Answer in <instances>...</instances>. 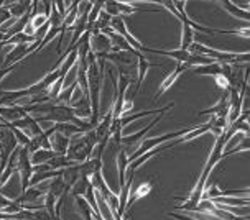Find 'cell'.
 Returning <instances> with one entry per match:
<instances>
[{
  "label": "cell",
  "instance_id": "17",
  "mask_svg": "<svg viewBox=\"0 0 250 220\" xmlns=\"http://www.w3.org/2000/svg\"><path fill=\"white\" fill-rule=\"evenodd\" d=\"M56 153L53 150H43V148H40V150L33 151V153H30V161L31 164H43V163H48L53 156Z\"/></svg>",
  "mask_w": 250,
  "mask_h": 220
},
{
  "label": "cell",
  "instance_id": "20",
  "mask_svg": "<svg viewBox=\"0 0 250 220\" xmlns=\"http://www.w3.org/2000/svg\"><path fill=\"white\" fill-rule=\"evenodd\" d=\"M194 73L199 74V76H216V74H222V62L212 61L211 64L198 66V67H196Z\"/></svg>",
  "mask_w": 250,
  "mask_h": 220
},
{
  "label": "cell",
  "instance_id": "37",
  "mask_svg": "<svg viewBox=\"0 0 250 220\" xmlns=\"http://www.w3.org/2000/svg\"><path fill=\"white\" fill-rule=\"evenodd\" d=\"M115 2H120V3H142V2H150V3H160L162 0H115Z\"/></svg>",
  "mask_w": 250,
  "mask_h": 220
},
{
  "label": "cell",
  "instance_id": "13",
  "mask_svg": "<svg viewBox=\"0 0 250 220\" xmlns=\"http://www.w3.org/2000/svg\"><path fill=\"white\" fill-rule=\"evenodd\" d=\"M137 58H138V79H137V87H135V92H133V97H135L138 94V91H140L142 84H144V79H145V76H146V73H148L150 67L151 66H158V64L150 62L144 55H142V53H138Z\"/></svg>",
  "mask_w": 250,
  "mask_h": 220
},
{
  "label": "cell",
  "instance_id": "11",
  "mask_svg": "<svg viewBox=\"0 0 250 220\" xmlns=\"http://www.w3.org/2000/svg\"><path fill=\"white\" fill-rule=\"evenodd\" d=\"M173 107H175V104H168V105L162 107V109H148V110H144V112H138V114H132V115H127V117H119V125H120V128H124L127 123L135 122V120L142 119V117L151 115V114H160V112H168L169 109H173Z\"/></svg>",
  "mask_w": 250,
  "mask_h": 220
},
{
  "label": "cell",
  "instance_id": "8",
  "mask_svg": "<svg viewBox=\"0 0 250 220\" xmlns=\"http://www.w3.org/2000/svg\"><path fill=\"white\" fill-rule=\"evenodd\" d=\"M153 186H155V179H150V181H144V182L138 184L137 189H133L132 194H128L127 210L133 204V202H137V200H140V199H144V197L148 196L150 192L153 191Z\"/></svg>",
  "mask_w": 250,
  "mask_h": 220
},
{
  "label": "cell",
  "instance_id": "31",
  "mask_svg": "<svg viewBox=\"0 0 250 220\" xmlns=\"http://www.w3.org/2000/svg\"><path fill=\"white\" fill-rule=\"evenodd\" d=\"M55 205H56V197L51 192H44V202H43V209L46 210V214L53 217L55 214Z\"/></svg>",
  "mask_w": 250,
  "mask_h": 220
},
{
  "label": "cell",
  "instance_id": "3",
  "mask_svg": "<svg viewBox=\"0 0 250 220\" xmlns=\"http://www.w3.org/2000/svg\"><path fill=\"white\" fill-rule=\"evenodd\" d=\"M165 114H167V112H162V114H156L153 122H150V125H146V127H145V128H142L140 132H137V133H133V135H128V137H122V138H120V145H122V148L125 150V153H127V155H132V153H133V146H135V145H140V141H142V138H144V135L148 133L150 130L155 127V123H158L160 120H162V117H163Z\"/></svg>",
  "mask_w": 250,
  "mask_h": 220
},
{
  "label": "cell",
  "instance_id": "24",
  "mask_svg": "<svg viewBox=\"0 0 250 220\" xmlns=\"http://www.w3.org/2000/svg\"><path fill=\"white\" fill-rule=\"evenodd\" d=\"M74 204H76V209L81 212L84 220H92V209H91V205L87 204V200L84 199L83 196H76L74 197Z\"/></svg>",
  "mask_w": 250,
  "mask_h": 220
},
{
  "label": "cell",
  "instance_id": "2",
  "mask_svg": "<svg viewBox=\"0 0 250 220\" xmlns=\"http://www.w3.org/2000/svg\"><path fill=\"white\" fill-rule=\"evenodd\" d=\"M17 173L20 174V181H21V192L25 189H28V182L30 178L33 176V164L30 161V151L26 146H20L17 151Z\"/></svg>",
  "mask_w": 250,
  "mask_h": 220
},
{
  "label": "cell",
  "instance_id": "16",
  "mask_svg": "<svg viewBox=\"0 0 250 220\" xmlns=\"http://www.w3.org/2000/svg\"><path fill=\"white\" fill-rule=\"evenodd\" d=\"M61 178H62V181H64L66 187L71 191V187L74 186V182L81 178V176H79V163L78 164H71V166H68V168L62 169Z\"/></svg>",
  "mask_w": 250,
  "mask_h": 220
},
{
  "label": "cell",
  "instance_id": "26",
  "mask_svg": "<svg viewBox=\"0 0 250 220\" xmlns=\"http://www.w3.org/2000/svg\"><path fill=\"white\" fill-rule=\"evenodd\" d=\"M33 41H37V38L31 37V35H26L25 31H20V33L12 35V37L5 41V44H25V43L30 44Z\"/></svg>",
  "mask_w": 250,
  "mask_h": 220
},
{
  "label": "cell",
  "instance_id": "27",
  "mask_svg": "<svg viewBox=\"0 0 250 220\" xmlns=\"http://www.w3.org/2000/svg\"><path fill=\"white\" fill-rule=\"evenodd\" d=\"M115 8H117L119 15H132L135 12H158V10H150V8H138L130 5V3H120V2H115Z\"/></svg>",
  "mask_w": 250,
  "mask_h": 220
},
{
  "label": "cell",
  "instance_id": "21",
  "mask_svg": "<svg viewBox=\"0 0 250 220\" xmlns=\"http://www.w3.org/2000/svg\"><path fill=\"white\" fill-rule=\"evenodd\" d=\"M214 204L217 205V207H226V205H242V207H247L250 199L249 197H242V199H232V197H216V199H212Z\"/></svg>",
  "mask_w": 250,
  "mask_h": 220
},
{
  "label": "cell",
  "instance_id": "28",
  "mask_svg": "<svg viewBox=\"0 0 250 220\" xmlns=\"http://www.w3.org/2000/svg\"><path fill=\"white\" fill-rule=\"evenodd\" d=\"M55 130L69 138L73 137V135H81V130H79V127H76L74 123H56Z\"/></svg>",
  "mask_w": 250,
  "mask_h": 220
},
{
  "label": "cell",
  "instance_id": "23",
  "mask_svg": "<svg viewBox=\"0 0 250 220\" xmlns=\"http://www.w3.org/2000/svg\"><path fill=\"white\" fill-rule=\"evenodd\" d=\"M30 13H25L23 17H20V19H17V21L13 23L10 28H7L5 30V33H7V37L10 38L12 35H15V33H20V31H25L26 28V25H28V21H30Z\"/></svg>",
  "mask_w": 250,
  "mask_h": 220
},
{
  "label": "cell",
  "instance_id": "4",
  "mask_svg": "<svg viewBox=\"0 0 250 220\" xmlns=\"http://www.w3.org/2000/svg\"><path fill=\"white\" fill-rule=\"evenodd\" d=\"M224 148H226V141L222 140V135H219V137L216 138V143H214V146H212L211 155H209V158H208V163H206V166H204V169H203V173H201V174H204V176L209 178V174H211L212 168L222 160V155H224Z\"/></svg>",
  "mask_w": 250,
  "mask_h": 220
},
{
  "label": "cell",
  "instance_id": "33",
  "mask_svg": "<svg viewBox=\"0 0 250 220\" xmlns=\"http://www.w3.org/2000/svg\"><path fill=\"white\" fill-rule=\"evenodd\" d=\"M8 128H12V127H8ZM12 130H13V135H15L17 141H19V145H21V146H26V145H28L30 137L23 132V130H20V128H12Z\"/></svg>",
  "mask_w": 250,
  "mask_h": 220
},
{
  "label": "cell",
  "instance_id": "36",
  "mask_svg": "<svg viewBox=\"0 0 250 220\" xmlns=\"http://www.w3.org/2000/svg\"><path fill=\"white\" fill-rule=\"evenodd\" d=\"M8 19H12V15H10V12H8L7 5H3L2 8H0V25L8 21Z\"/></svg>",
  "mask_w": 250,
  "mask_h": 220
},
{
  "label": "cell",
  "instance_id": "22",
  "mask_svg": "<svg viewBox=\"0 0 250 220\" xmlns=\"http://www.w3.org/2000/svg\"><path fill=\"white\" fill-rule=\"evenodd\" d=\"M193 41H194V28L188 23H181V48L180 49H188Z\"/></svg>",
  "mask_w": 250,
  "mask_h": 220
},
{
  "label": "cell",
  "instance_id": "14",
  "mask_svg": "<svg viewBox=\"0 0 250 220\" xmlns=\"http://www.w3.org/2000/svg\"><path fill=\"white\" fill-rule=\"evenodd\" d=\"M144 51L173 58V60H176L178 62H186V60L189 58V53H188L186 49H173V51H165V49H155V48H146V46H144Z\"/></svg>",
  "mask_w": 250,
  "mask_h": 220
},
{
  "label": "cell",
  "instance_id": "10",
  "mask_svg": "<svg viewBox=\"0 0 250 220\" xmlns=\"http://www.w3.org/2000/svg\"><path fill=\"white\" fill-rule=\"evenodd\" d=\"M97 171H102V158H94V156H91L86 161L79 163V176L81 178H89Z\"/></svg>",
  "mask_w": 250,
  "mask_h": 220
},
{
  "label": "cell",
  "instance_id": "9",
  "mask_svg": "<svg viewBox=\"0 0 250 220\" xmlns=\"http://www.w3.org/2000/svg\"><path fill=\"white\" fill-rule=\"evenodd\" d=\"M216 2L221 3L222 8H224L227 13H230L234 19H240V20H244L245 23H249V19H250L249 8H240L239 5H235L232 0H216Z\"/></svg>",
  "mask_w": 250,
  "mask_h": 220
},
{
  "label": "cell",
  "instance_id": "34",
  "mask_svg": "<svg viewBox=\"0 0 250 220\" xmlns=\"http://www.w3.org/2000/svg\"><path fill=\"white\" fill-rule=\"evenodd\" d=\"M212 78L222 91H227V87H229V80H227V78H224L222 74H216V76H212Z\"/></svg>",
  "mask_w": 250,
  "mask_h": 220
},
{
  "label": "cell",
  "instance_id": "38",
  "mask_svg": "<svg viewBox=\"0 0 250 220\" xmlns=\"http://www.w3.org/2000/svg\"><path fill=\"white\" fill-rule=\"evenodd\" d=\"M173 219H176V220H199V219H194V217H191V215H180V214H169Z\"/></svg>",
  "mask_w": 250,
  "mask_h": 220
},
{
  "label": "cell",
  "instance_id": "40",
  "mask_svg": "<svg viewBox=\"0 0 250 220\" xmlns=\"http://www.w3.org/2000/svg\"><path fill=\"white\" fill-rule=\"evenodd\" d=\"M8 37H7V33H5V30H2L0 31V41H7Z\"/></svg>",
  "mask_w": 250,
  "mask_h": 220
},
{
  "label": "cell",
  "instance_id": "19",
  "mask_svg": "<svg viewBox=\"0 0 250 220\" xmlns=\"http://www.w3.org/2000/svg\"><path fill=\"white\" fill-rule=\"evenodd\" d=\"M61 171H62V169H61ZM46 192H51V194L55 196V197H60L62 192H69V189L66 187L64 181H62L61 174H58V176L51 178V182H50V186H48Z\"/></svg>",
  "mask_w": 250,
  "mask_h": 220
},
{
  "label": "cell",
  "instance_id": "15",
  "mask_svg": "<svg viewBox=\"0 0 250 220\" xmlns=\"http://www.w3.org/2000/svg\"><path fill=\"white\" fill-rule=\"evenodd\" d=\"M128 155L125 153L124 148H120L117 153V171H119V187H122L125 184V173L128 169Z\"/></svg>",
  "mask_w": 250,
  "mask_h": 220
},
{
  "label": "cell",
  "instance_id": "35",
  "mask_svg": "<svg viewBox=\"0 0 250 220\" xmlns=\"http://www.w3.org/2000/svg\"><path fill=\"white\" fill-rule=\"evenodd\" d=\"M91 107H81V109H74V115L78 119H89L91 117Z\"/></svg>",
  "mask_w": 250,
  "mask_h": 220
},
{
  "label": "cell",
  "instance_id": "12",
  "mask_svg": "<svg viewBox=\"0 0 250 220\" xmlns=\"http://www.w3.org/2000/svg\"><path fill=\"white\" fill-rule=\"evenodd\" d=\"M69 137H66V135H62L60 132L51 133L50 137V143H51V150L55 151L56 155H66V151H68V146H69Z\"/></svg>",
  "mask_w": 250,
  "mask_h": 220
},
{
  "label": "cell",
  "instance_id": "25",
  "mask_svg": "<svg viewBox=\"0 0 250 220\" xmlns=\"http://www.w3.org/2000/svg\"><path fill=\"white\" fill-rule=\"evenodd\" d=\"M79 86V82L78 80H74L73 84L68 87V89H62V91L60 92V96H58L55 100V104H60V105H69V102H71V97H73V92H74V89Z\"/></svg>",
  "mask_w": 250,
  "mask_h": 220
},
{
  "label": "cell",
  "instance_id": "1",
  "mask_svg": "<svg viewBox=\"0 0 250 220\" xmlns=\"http://www.w3.org/2000/svg\"><path fill=\"white\" fill-rule=\"evenodd\" d=\"M188 53L191 55H203V56H208L211 58L212 61H217V62H227V64H239V62H249L250 60V53L245 51L242 55L239 53H227V51H219V49H214V48H208L201 43H196L193 41L189 44V48L186 49Z\"/></svg>",
  "mask_w": 250,
  "mask_h": 220
},
{
  "label": "cell",
  "instance_id": "5",
  "mask_svg": "<svg viewBox=\"0 0 250 220\" xmlns=\"http://www.w3.org/2000/svg\"><path fill=\"white\" fill-rule=\"evenodd\" d=\"M91 51L96 55V58L104 56L112 51V43H110L109 37L104 33L91 35Z\"/></svg>",
  "mask_w": 250,
  "mask_h": 220
},
{
  "label": "cell",
  "instance_id": "32",
  "mask_svg": "<svg viewBox=\"0 0 250 220\" xmlns=\"http://www.w3.org/2000/svg\"><path fill=\"white\" fill-rule=\"evenodd\" d=\"M8 8V12H10V15H12V19L15 17V19H20V17H23L25 13H30V12H26L23 7L20 5L19 2H15V3H10V5H7Z\"/></svg>",
  "mask_w": 250,
  "mask_h": 220
},
{
  "label": "cell",
  "instance_id": "30",
  "mask_svg": "<svg viewBox=\"0 0 250 220\" xmlns=\"http://www.w3.org/2000/svg\"><path fill=\"white\" fill-rule=\"evenodd\" d=\"M64 82H66V76H60L55 84H51V87L48 89V96H50V100H55V99L60 96V92L64 89Z\"/></svg>",
  "mask_w": 250,
  "mask_h": 220
},
{
  "label": "cell",
  "instance_id": "39",
  "mask_svg": "<svg viewBox=\"0 0 250 220\" xmlns=\"http://www.w3.org/2000/svg\"><path fill=\"white\" fill-rule=\"evenodd\" d=\"M19 3L26 12H31V3H33V0H19Z\"/></svg>",
  "mask_w": 250,
  "mask_h": 220
},
{
  "label": "cell",
  "instance_id": "6",
  "mask_svg": "<svg viewBox=\"0 0 250 220\" xmlns=\"http://www.w3.org/2000/svg\"><path fill=\"white\" fill-rule=\"evenodd\" d=\"M188 69V67L185 66V62H178V66H176V69L173 71V73H169L167 78L163 79V82L160 84V87H158V91H156V94H155V97H153V102H156L158 100V97H162L165 92L168 91L169 87L173 86V84L176 82L178 80V78H180V76L185 73V71Z\"/></svg>",
  "mask_w": 250,
  "mask_h": 220
},
{
  "label": "cell",
  "instance_id": "7",
  "mask_svg": "<svg viewBox=\"0 0 250 220\" xmlns=\"http://www.w3.org/2000/svg\"><path fill=\"white\" fill-rule=\"evenodd\" d=\"M25 115H28L25 105H0V119L5 122H15Z\"/></svg>",
  "mask_w": 250,
  "mask_h": 220
},
{
  "label": "cell",
  "instance_id": "18",
  "mask_svg": "<svg viewBox=\"0 0 250 220\" xmlns=\"http://www.w3.org/2000/svg\"><path fill=\"white\" fill-rule=\"evenodd\" d=\"M71 164H78V163L71 161L66 155H55L50 161H48V166H50V169H53V171H60V169L68 168Z\"/></svg>",
  "mask_w": 250,
  "mask_h": 220
},
{
  "label": "cell",
  "instance_id": "42",
  "mask_svg": "<svg viewBox=\"0 0 250 220\" xmlns=\"http://www.w3.org/2000/svg\"><path fill=\"white\" fill-rule=\"evenodd\" d=\"M0 125H2V119H0Z\"/></svg>",
  "mask_w": 250,
  "mask_h": 220
},
{
  "label": "cell",
  "instance_id": "41",
  "mask_svg": "<svg viewBox=\"0 0 250 220\" xmlns=\"http://www.w3.org/2000/svg\"><path fill=\"white\" fill-rule=\"evenodd\" d=\"M3 46H5V41H0V51H2Z\"/></svg>",
  "mask_w": 250,
  "mask_h": 220
},
{
  "label": "cell",
  "instance_id": "29",
  "mask_svg": "<svg viewBox=\"0 0 250 220\" xmlns=\"http://www.w3.org/2000/svg\"><path fill=\"white\" fill-rule=\"evenodd\" d=\"M89 186V178H79L78 181L74 182V186L71 187V194H73V197L76 196H84L86 194V189Z\"/></svg>",
  "mask_w": 250,
  "mask_h": 220
}]
</instances>
